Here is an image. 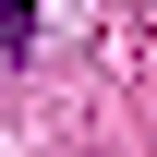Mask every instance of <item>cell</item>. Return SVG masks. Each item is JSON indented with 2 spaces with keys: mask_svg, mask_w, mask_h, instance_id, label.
Masks as SVG:
<instances>
[{
  "mask_svg": "<svg viewBox=\"0 0 157 157\" xmlns=\"http://www.w3.org/2000/svg\"><path fill=\"white\" fill-rule=\"evenodd\" d=\"M24 24H36V0H0V73L24 60Z\"/></svg>",
  "mask_w": 157,
  "mask_h": 157,
  "instance_id": "6da1fadb",
  "label": "cell"
}]
</instances>
